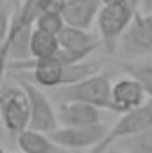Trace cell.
<instances>
[{"label": "cell", "instance_id": "1", "mask_svg": "<svg viewBox=\"0 0 152 153\" xmlns=\"http://www.w3.org/2000/svg\"><path fill=\"white\" fill-rule=\"evenodd\" d=\"M7 70L23 71L32 78V82L43 89H59L77 84L88 76H93L100 71L99 62H79V64H63L56 57L54 59H25L5 64Z\"/></svg>", "mask_w": 152, "mask_h": 153}, {"label": "cell", "instance_id": "2", "mask_svg": "<svg viewBox=\"0 0 152 153\" xmlns=\"http://www.w3.org/2000/svg\"><path fill=\"white\" fill-rule=\"evenodd\" d=\"M57 102H82L99 109H113V82L108 75L97 73L77 84L59 87L56 91Z\"/></svg>", "mask_w": 152, "mask_h": 153}, {"label": "cell", "instance_id": "3", "mask_svg": "<svg viewBox=\"0 0 152 153\" xmlns=\"http://www.w3.org/2000/svg\"><path fill=\"white\" fill-rule=\"evenodd\" d=\"M136 14H138L136 0H131L129 4H123V5H104L102 7L97 18V25L100 32V41L109 53L116 52L120 39L125 34V30L131 27Z\"/></svg>", "mask_w": 152, "mask_h": 153}, {"label": "cell", "instance_id": "4", "mask_svg": "<svg viewBox=\"0 0 152 153\" xmlns=\"http://www.w3.org/2000/svg\"><path fill=\"white\" fill-rule=\"evenodd\" d=\"M0 114L2 121L7 128V132L14 137H18L22 132L29 128L31 121V102L29 94L23 89V85L11 84L2 89L0 94Z\"/></svg>", "mask_w": 152, "mask_h": 153}, {"label": "cell", "instance_id": "5", "mask_svg": "<svg viewBox=\"0 0 152 153\" xmlns=\"http://www.w3.org/2000/svg\"><path fill=\"white\" fill-rule=\"evenodd\" d=\"M149 128H152V98H149L143 105H140L125 114H120V117L109 128L102 144H99L90 153H106L114 143L127 139V137H134L138 134H143Z\"/></svg>", "mask_w": 152, "mask_h": 153}, {"label": "cell", "instance_id": "6", "mask_svg": "<svg viewBox=\"0 0 152 153\" xmlns=\"http://www.w3.org/2000/svg\"><path fill=\"white\" fill-rule=\"evenodd\" d=\"M108 132L109 128L104 123H97V125H86V126H59L48 135L65 150H70V152L88 150L90 153L99 144H102Z\"/></svg>", "mask_w": 152, "mask_h": 153}, {"label": "cell", "instance_id": "7", "mask_svg": "<svg viewBox=\"0 0 152 153\" xmlns=\"http://www.w3.org/2000/svg\"><path fill=\"white\" fill-rule=\"evenodd\" d=\"M20 84L27 91L29 102H31L29 128L43 132V134H52L54 130H57L59 128V117H57V111L54 109L50 98L41 91V87H38L36 84H32L29 80H20Z\"/></svg>", "mask_w": 152, "mask_h": 153}, {"label": "cell", "instance_id": "8", "mask_svg": "<svg viewBox=\"0 0 152 153\" xmlns=\"http://www.w3.org/2000/svg\"><path fill=\"white\" fill-rule=\"evenodd\" d=\"M118 48L125 55H147L152 53V13L136 14L131 27L122 36Z\"/></svg>", "mask_w": 152, "mask_h": 153}, {"label": "cell", "instance_id": "9", "mask_svg": "<svg viewBox=\"0 0 152 153\" xmlns=\"http://www.w3.org/2000/svg\"><path fill=\"white\" fill-rule=\"evenodd\" d=\"M149 100L143 85L132 78V76H123L113 84V112L125 114L140 105H143Z\"/></svg>", "mask_w": 152, "mask_h": 153}, {"label": "cell", "instance_id": "10", "mask_svg": "<svg viewBox=\"0 0 152 153\" xmlns=\"http://www.w3.org/2000/svg\"><path fill=\"white\" fill-rule=\"evenodd\" d=\"M59 126H86L102 123V109L82 102H61L57 105Z\"/></svg>", "mask_w": 152, "mask_h": 153}, {"label": "cell", "instance_id": "11", "mask_svg": "<svg viewBox=\"0 0 152 153\" xmlns=\"http://www.w3.org/2000/svg\"><path fill=\"white\" fill-rule=\"evenodd\" d=\"M102 7V0H66V5L63 9L65 23L90 30L93 22H97Z\"/></svg>", "mask_w": 152, "mask_h": 153}, {"label": "cell", "instance_id": "12", "mask_svg": "<svg viewBox=\"0 0 152 153\" xmlns=\"http://www.w3.org/2000/svg\"><path fill=\"white\" fill-rule=\"evenodd\" d=\"M18 148L25 153H72L70 150H65L59 146L48 134H43L38 130L27 128L16 137Z\"/></svg>", "mask_w": 152, "mask_h": 153}, {"label": "cell", "instance_id": "13", "mask_svg": "<svg viewBox=\"0 0 152 153\" xmlns=\"http://www.w3.org/2000/svg\"><path fill=\"white\" fill-rule=\"evenodd\" d=\"M59 45L63 50H70V52H81V50H90V48H99L102 41L95 38L90 30L86 29H79L72 25H65L63 30L57 34Z\"/></svg>", "mask_w": 152, "mask_h": 153}, {"label": "cell", "instance_id": "14", "mask_svg": "<svg viewBox=\"0 0 152 153\" xmlns=\"http://www.w3.org/2000/svg\"><path fill=\"white\" fill-rule=\"evenodd\" d=\"M61 50L59 39L56 34H48L34 29L31 36V59H54Z\"/></svg>", "mask_w": 152, "mask_h": 153}, {"label": "cell", "instance_id": "15", "mask_svg": "<svg viewBox=\"0 0 152 153\" xmlns=\"http://www.w3.org/2000/svg\"><path fill=\"white\" fill-rule=\"evenodd\" d=\"M111 148H116L113 153H152V128L134 137L122 139Z\"/></svg>", "mask_w": 152, "mask_h": 153}, {"label": "cell", "instance_id": "16", "mask_svg": "<svg viewBox=\"0 0 152 153\" xmlns=\"http://www.w3.org/2000/svg\"><path fill=\"white\" fill-rule=\"evenodd\" d=\"M120 68L125 71V75L136 78V80L143 85L147 96L152 98V64H141V62H122Z\"/></svg>", "mask_w": 152, "mask_h": 153}, {"label": "cell", "instance_id": "17", "mask_svg": "<svg viewBox=\"0 0 152 153\" xmlns=\"http://www.w3.org/2000/svg\"><path fill=\"white\" fill-rule=\"evenodd\" d=\"M65 25H66V23H65L63 14H57V13H45V14H41V16L38 18L34 29L43 30V32H48V34H56V36H57V34L63 30Z\"/></svg>", "mask_w": 152, "mask_h": 153}, {"label": "cell", "instance_id": "18", "mask_svg": "<svg viewBox=\"0 0 152 153\" xmlns=\"http://www.w3.org/2000/svg\"><path fill=\"white\" fill-rule=\"evenodd\" d=\"M104 5H123V4H129L131 0H102Z\"/></svg>", "mask_w": 152, "mask_h": 153}, {"label": "cell", "instance_id": "19", "mask_svg": "<svg viewBox=\"0 0 152 153\" xmlns=\"http://www.w3.org/2000/svg\"><path fill=\"white\" fill-rule=\"evenodd\" d=\"M138 2H140V4H143V7H145L149 13L152 11V0H138Z\"/></svg>", "mask_w": 152, "mask_h": 153}, {"label": "cell", "instance_id": "20", "mask_svg": "<svg viewBox=\"0 0 152 153\" xmlns=\"http://www.w3.org/2000/svg\"><path fill=\"white\" fill-rule=\"evenodd\" d=\"M13 153H25V152H22V150H20V152H13Z\"/></svg>", "mask_w": 152, "mask_h": 153}, {"label": "cell", "instance_id": "21", "mask_svg": "<svg viewBox=\"0 0 152 153\" xmlns=\"http://www.w3.org/2000/svg\"><path fill=\"white\" fill-rule=\"evenodd\" d=\"M111 153H113V152H111Z\"/></svg>", "mask_w": 152, "mask_h": 153}]
</instances>
